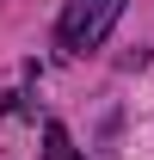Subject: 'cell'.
Segmentation results:
<instances>
[{
  "label": "cell",
  "mask_w": 154,
  "mask_h": 160,
  "mask_svg": "<svg viewBox=\"0 0 154 160\" xmlns=\"http://www.w3.org/2000/svg\"><path fill=\"white\" fill-rule=\"evenodd\" d=\"M117 19H123V0H68V6H62L56 37H62L68 56H86V49H99V43L111 37Z\"/></svg>",
  "instance_id": "6da1fadb"
},
{
  "label": "cell",
  "mask_w": 154,
  "mask_h": 160,
  "mask_svg": "<svg viewBox=\"0 0 154 160\" xmlns=\"http://www.w3.org/2000/svg\"><path fill=\"white\" fill-rule=\"evenodd\" d=\"M43 160H86V154L74 148V136L62 123H43Z\"/></svg>",
  "instance_id": "7a4b0ae2"
}]
</instances>
